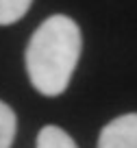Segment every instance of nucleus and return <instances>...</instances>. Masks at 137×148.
Masks as SVG:
<instances>
[{"label":"nucleus","instance_id":"obj_1","mask_svg":"<svg viewBox=\"0 0 137 148\" xmlns=\"http://www.w3.org/2000/svg\"><path fill=\"white\" fill-rule=\"evenodd\" d=\"M83 48L81 28L68 15H50L28 39L24 61L31 85L41 96H59L68 89Z\"/></svg>","mask_w":137,"mask_h":148},{"label":"nucleus","instance_id":"obj_5","mask_svg":"<svg viewBox=\"0 0 137 148\" xmlns=\"http://www.w3.org/2000/svg\"><path fill=\"white\" fill-rule=\"evenodd\" d=\"M33 0H0V26H11L26 15Z\"/></svg>","mask_w":137,"mask_h":148},{"label":"nucleus","instance_id":"obj_4","mask_svg":"<svg viewBox=\"0 0 137 148\" xmlns=\"http://www.w3.org/2000/svg\"><path fill=\"white\" fill-rule=\"evenodd\" d=\"M18 131V118L15 111L7 102L0 100V148H11Z\"/></svg>","mask_w":137,"mask_h":148},{"label":"nucleus","instance_id":"obj_3","mask_svg":"<svg viewBox=\"0 0 137 148\" xmlns=\"http://www.w3.org/2000/svg\"><path fill=\"white\" fill-rule=\"evenodd\" d=\"M35 148H78V146L61 126L48 124L37 133Z\"/></svg>","mask_w":137,"mask_h":148},{"label":"nucleus","instance_id":"obj_2","mask_svg":"<svg viewBox=\"0 0 137 148\" xmlns=\"http://www.w3.org/2000/svg\"><path fill=\"white\" fill-rule=\"evenodd\" d=\"M98 148H137V113L111 120L98 137Z\"/></svg>","mask_w":137,"mask_h":148}]
</instances>
